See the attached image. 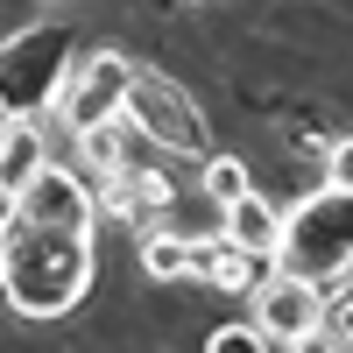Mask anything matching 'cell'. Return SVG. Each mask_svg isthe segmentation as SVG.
<instances>
[{"mask_svg": "<svg viewBox=\"0 0 353 353\" xmlns=\"http://www.w3.org/2000/svg\"><path fill=\"white\" fill-rule=\"evenodd\" d=\"M14 205H21L28 219H43V226H78V233L99 226V198H92V184H85V176H71V170H57V163H43V176H36V184H28Z\"/></svg>", "mask_w": 353, "mask_h": 353, "instance_id": "7", "label": "cell"}, {"mask_svg": "<svg viewBox=\"0 0 353 353\" xmlns=\"http://www.w3.org/2000/svg\"><path fill=\"white\" fill-rule=\"evenodd\" d=\"M8 121H14V113H8V106H0V128H8Z\"/></svg>", "mask_w": 353, "mask_h": 353, "instance_id": "16", "label": "cell"}, {"mask_svg": "<svg viewBox=\"0 0 353 353\" xmlns=\"http://www.w3.org/2000/svg\"><path fill=\"white\" fill-rule=\"evenodd\" d=\"M283 205H269L261 191H241V198H226L219 205V226L233 233L241 248H254V254H269V269H276V248H283Z\"/></svg>", "mask_w": 353, "mask_h": 353, "instance_id": "10", "label": "cell"}, {"mask_svg": "<svg viewBox=\"0 0 353 353\" xmlns=\"http://www.w3.org/2000/svg\"><path fill=\"white\" fill-rule=\"evenodd\" d=\"M325 184H346V191H353V134L325 149Z\"/></svg>", "mask_w": 353, "mask_h": 353, "instance_id": "15", "label": "cell"}, {"mask_svg": "<svg viewBox=\"0 0 353 353\" xmlns=\"http://www.w3.org/2000/svg\"><path fill=\"white\" fill-rule=\"evenodd\" d=\"M92 290V233L78 226H43L21 205L0 219V297L21 318H64Z\"/></svg>", "mask_w": 353, "mask_h": 353, "instance_id": "1", "label": "cell"}, {"mask_svg": "<svg viewBox=\"0 0 353 353\" xmlns=\"http://www.w3.org/2000/svg\"><path fill=\"white\" fill-rule=\"evenodd\" d=\"M191 8H198V0H191Z\"/></svg>", "mask_w": 353, "mask_h": 353, "instance_id": "17", "label": "cell"}, {"mask_svg": "<svg viewBox=\"0 0 353 353\" xmlns=\"http://www.w3.org/2000/svg\"><path fill=\"white\" fill-rule=\"evenodd\" d=\"M205 346H212V353H261V346H269V332H261V325H219Z\"/></svg>", "mask_w": 353, "mask_h": 353, "instance_id": "13", "label": "cell"}, {"mask_svg": "<svg viewBox=\"0 0 353 353\" xmlns=\"http://www.w3.org/2000/svg\"><path fill=\"white\" fill-rule=\"evenodd\" d=\"M318 339L353 346V290H346V297H325V332H318Z\"/></svg>", "mask_w": 353, "mask_h": 353, "instance_id": "14", "label": "cell"}, {"mask_svg": "<svg viewBox=\"0 0 353 353\" xmlns=\"http://www.w3.org/2000/svg\"><path fill=\"white\" fill-rule=\"evenodd\" d=\"M128 113H134V128L149 134L163 156H191V163L212 156V128H205L198 99H191L176 78H163V71H149V64H134V78H128Z\"/></svg>", "mask_w": 353, "mask_h": 353, "instance_id": "4", "label": "cell"}, {"mask_svg": "<svg viewBox=\"0 0 353 353\" xmlns=\"http://www.w3.org/2000/svg\"><path fill=\"white\" fill-rule=\"evenodd\" d=\"M43 163H50V141H43V128H36V113H14V121L0 128V198L14 205V198L43 176Z\"/></svg>", "mask_w": 353, "mask_h": 353, "instance_id": "9", "label": "cell"}, {"mask_svg": "<svg viewBox=\"0 0 353 353\" xmlns=\"http://www.w3.org/2000/svg\"><path fill=\"white\" fill-rule=\"evenodd\" d=\"M276 269L311 276V283H339L353 269V191L346 184H325L318 198H304L297 212L283 219Z\"/></svg>", "mask_w": 353, "mask_h": 353, "instance_id": "2", "label": "cell"}, {"mask_svg": "<svg viewBox=\"0 0 353 353\" xmlns=\"http://www.w3.org/2000/svg\"><path fill=\"white\" fill-rule=\"evenodd\" d=\"M78 64V43L64 21H28L0 43V106L8 113H50V99L64 92V78Z\"/></svg>", "mask_w": 353, "mask_h": 353, "instance_id": "3", "label": "cell"}, {"mask_svg": "<svg viewBox=\"0 0 353 353\" xmlns=\"http://www.w3.org/2000/svg\"><path fill=\"white\" fill-rule=\"evenodd\" d=\"M128 78H134V64H128L121 50H92V57L71 64V78H64V92L50 99V113L71 134H85V128L113 121V113H128Z\"/></svg>", "mask_w": 353, "mask_h": 353, "instance_id": "5", "label": "cell"}, {"mask_svg": "<svg viewBox=\"0 0 353 353\" xmlns=\"http://www.w3.org/2000/svg\"><path fill=\"white\" fill-rule=\"evenodd\" d=\"M254 325L269 332V346H311L318 332H325V283L311 276H261L254 283Z\"/></svg>", "mask_w": 353, "mask_h": 353, "instance_id": "6", "label": "cell"}, {"mask_svg": "<svg viewBox=\"0 0 353 353\" xmlns=\"http://www.w3.org/2000/svg\"><path fill=\"white\" fill-rule=\"evenodd\" d=\"M261 269H269V254L241 248L226 226H219V233H205V241H191V276H198V283H212V290H226V297H254Z\"/></svg>", "mask_w": 353, "mask_h": 353, "instance_id": "8", "label": "cell"}, {"mask_svg": "<svg viewBox=\"0 0 353 353\" xmlns=\"http://www.w3.org/2000/svg\"><path fill=\"white\" fill-rule=\"evenodd\" d=\"M198 191L212 198V205H226V198L254 191V176H248V163H241V156H219V149H212V156L198 163Z\"/></svg>", "mask_w": 353, "mask_h": 353, "instance_id": "12", "label": "cell"}, {"mask_svg": "<svg viewBox=\"0 0 353 353\" xmlns=\"http://www.w3.org/2000/svg\"><path fill=\"white\" fill-rule=\"evenodd\" d=\"M141 269H149L156 283L191 276V241H184V233H170V226H149V233H141Z\"/></svg>", "mask_w": 353, "mask_h": 353, "instance_id": "11", "label": "cell"}]
</instances>
